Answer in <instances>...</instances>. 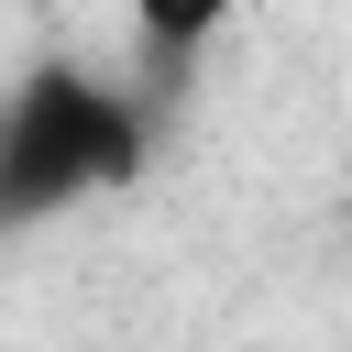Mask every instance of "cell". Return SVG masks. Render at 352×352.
<instances>
[{
  "mask_svg": "<svg viewBox=\"0 0 352 352\" xmlns=\"http://www.w3.org/2000/svg\"><path fill=\"white\" fill-rule=\"evenodd\" d=\"M231 11H242V0H132V44H143L154 77H187V66L231 33Z\"/></svg>",
  "mask_w": 352,
  "mask_h": 352,
  "instance_id": "cell-2",
  "label": "cell"
},
{
  "mask_svg": "<svg viewBox=\"0 0 352 352\" xmlns=\"http://www.w3.org/2000/svg\"><path fill=\"white\" fill-rule=\"evenodd\" d=\"M154 154V110L143 88L99 77V66H33L22 88H0V231H44L110 187H132Z\"/></svg>",
  "mask_w": 352,
  "mask_h": 352,
  "instance_id": "cell-1",
  "label": "cell"
}]
</instances>
